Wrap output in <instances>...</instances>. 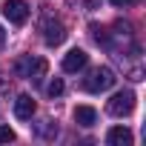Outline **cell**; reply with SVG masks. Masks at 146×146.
I'll use <instances>...</instances> for the list:
<instances>
[{
	"label": "cell",
	"mask_w": 146,
	"mask_h": 146,
	"mask_svg": "<svg viewBox=\"0 0 146 146\" xmlns=\"http://www.w3.org/2000/svg\"><path fill=\"white\" fill-rule=\"evenodd\" d=\"M112 6H117V9L120 6H132V0H112Z\"/></svg>",
	"instance_id": "5bb4252c"
},
{
	"label": "cell",
	"mask_w": 146,
	"mask_h": 146,
	"mask_svg": "<svg viewBox=\"0 0 146 146\" xmlns=\"http://www.w3.org/2000/svg\"><path fill=\"white\" fill-rule=\"evenodd\" d=\"M86 63H89V54H86L83 49H72V52H69V54L63 57V72L75 75V72L86 69Z\"/></svg>",
	"instance_id": "8992f818"
},
{
	"label": "cell",
	"mask_w": 146,
	"mask_h": 146,
	"mask_svg": "<svg viewBox=\"0 0 146 146\" xmlns=\"http://www.w3.org/2000/svg\"><path fill=\"white\" fill-rule=\"evenodd\" d=\"M92 37H95L98 43L109 46V35H106V29H100V26H92Z\"/></svg>",
	"instance_id": "7c38bea8"
},
{
	"label": "cell",
	"mask_w": 146,
	"mask_h": 146,
	"mask_svg": "<svg viewBox=\"0 0 146 146\" xmlns=\"http://www.w3.org/2000/svg\"><path fill=\"white\" fill-rule=\"evenodd\" d=\"M43 137H57V123H52V120H43V126L37 129Z\"/></svg>",
	"instance_id": "8fae6325"
},
{
	"label": "cell",
	"mask_w": 146,
	"mask_h": 146,
	"mask_svg": "<svg viewBox=\"0 0 146 146\" xmlns=\"http://www.w3.org/2000/svg\"><path fill=\"white\" fill-rule=\"evenodd\" d=\"M132 109H135V92H129V89L115 92L106 103V112L112 117H126V115H132Z\"/></svg>",
	"instance_id": "3957f363"
},
{
	"label": "cell",
	"mask_w": 146,
	"mask_h": 146,
	"mask_svg": "<svg viewBox=\"0 0 146 146\" xmlns=\"http://www.w3.org/2000/svg\"><path fill=\"white\" fill-rule=\"evenodd\" d=\"M46 69H49V63L43 57H37V54H20L15 60V75L17 78H26L32 83H40L46 78Z\"/></svg>",
	"instance_id": "6da1fadb"
},
{
	"label": "cell",
	"mask_w": 146,
	"mask_h": 146,
	"mask_svg": "<svg viewBox=\"0 0 146 146\" xmlns=\"http://www.w3.org/2000/svg\"><path fill=\"white\" fill-rule=\"evenodd\" d=\"M3 17L15 26H23L29 20V3L26 0H6L3 3Z\"/></svg>",
	"instance_id": "5b68a950"
},
{
	"label": "cell",
	"mask_w": 146,
	"mask_h": 146,
	"mask_svg": "<svg viewBox=\"0 0 146 146\" xmlns=\"http://www.w3.org/2000/svg\"><path fill=\"white\" fill-rule=\"evenodd\" d=\"M75 123H80V126H95L98 123V112L92 109V106H78L75 109Z\"/></svg>",
	"instance_id": "9c48e42d"
},
{
	"label": "cell",
	"mask_w": 146,
	"mask_h": 146,
	"mask_svg": "<svg viewBox=\"0 0 146 146\" xmlns=\"http://www.w3.org/2000/svg\"><path fill=\"white\" fill-rule=\"evenodd\" d=\"M63 89H66V86H63V80H60V78H54V80H52V83L46 86L49 98H60V95H63Z\"/></svg>",
	"instance_id": "30bf717a"
},
{
	"label": "cell",
	"mask_w": 146,
	"mask_h": 146,
	"mask_svg": "<svg viewBox=\"0 0 146 146\" xmlns=\"http://www.w3.org/2000/svg\"><path fill=\"white\" fill-rule=\"evenodd\" d=\"M6 46V32H3V26H0V49Z\"/></svg>",
	"instance_id": "9a60e30c"
},
{
	"label": "cell",
	"mask_w": 146,
	"mask_h": 146,
	"mask_svg": "<svg viewBox=\"0 0 146 146\" xmlns=\"http://www.w3.org/2000/svg\"><path fill=\"white\" fill-rule=\"evenodd\" d=\"M0 86H3V80H0Z\"/></svg>",
	"instance_id": "2e32d148"
},
{
	"label": "cell",
	"mask_w": 146,
	"mask_h": 146,
	"mask_svg": "<svg viewBox=\"0 0 146 146\" xmlns=\"http://www.w3.org/2000/svg\"><path fill=\"white\" fill-rule=\"evenodd\" d=\"M35 100H32V95H17V100H15V117L17 120H32V115H35Z\"/></svg>",
	"instance_id": "52a82bcc"
},
{
	"label": "cell",
	"mask_w": 146,
	"mask_h": 146,
	"mask_svg": "<svg viewBox=\"0 0 146 146\" xmlns=\"http://www.w3.org/2000/svg\"><path fill=\"white\" fill-rule=\"evenodd\" d=\"M15 140V132L9 126H0V143H12Z\"/></svg>",
	"instance_id": "4fadbf2b"
},
{
	"label": "cell",
	"mask_w": 146,
	"mask_h": 146,
	"mask_svg": "<svg viewBox=\"0 0 146 146\" xmlns=\"http://www.w3.org/2000/svg\"><path fill=\"white\" fill-rule=\"evenodd\" d=\"M40 32H43V40L46 46H60L66 40V26L54 17V15H46L43 23H40Z\"/></svg>",
	"instance_id": "277c9868"
},
{
	"label": "cell",
	"mask_w": 146,
	"mask_h": 146,
	"mask_svg": "<svg viewBox=\"0 0 146 146\" xmlns=\"http://www.w3.org/2000/svg\"><path fill=\"white\" fill-rule=\"evenodd\" d=\"M106 143L109 146H132V132L126 126H112L106 132Z\"/></svg>",
	"instance_id": "ba28073f"
},
{
	"label": "cell",
	"mask_w": 146,
	"mask_h": 146,
	"mask_svg": "<svg viewBox=\"0 0 146 146\" xmlns=\"http://www.w3.org/2000/svg\"><path fill=\"white\" fill-rule=\"evenodd\" d=\"M115 80H117V78H115V72H112L109 66H98V69H92L89 75L83 78V89L92 92V95H100V92L112 89Z\"/></svg>",
	"instance_id": "7a4b0ae2"
}]
</instances>
